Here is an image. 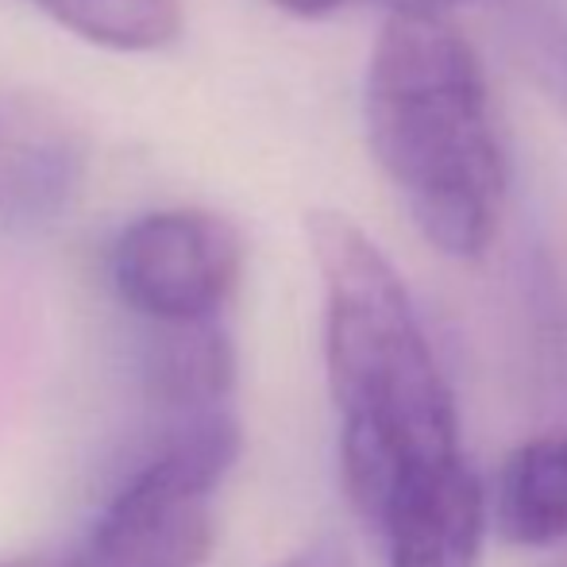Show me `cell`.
Here are the masks:
<instances>
[{
    "mask_svg": "<svg viewBox=\"0 0 567 567\" xmlns=\"http://www.w3.org/2000/svg\"><path fill=\"white\" fill-rule=\"evenodd\" d=\"M306 239L324 293V367L343 421V486L374 522L398 483L460 460L455 402L382 247L337 209L309 213Z\"/></svg>",
    "mask_w": 567,
    "mask_h": 567,
    "instance_id": "cell-1",
    "label": "cell"
},
{
    "mask_svg": "<svg viewBox=\"0 0 567 567\" xmlns=\"http://www.w3.org/2000/svg\"><path fill=\"white\" fill-rule=\"evenodd\" d=\"M363 124L421 236L449 259H478L506 217V143L475 47L436 8H390L367 62Z\"/></svg>",
    "mask_w": 567,
    "mask_h": 567,
    "instance_id": "cell-2",
    "label": "cell"
},
{
    "mask_svg": "<svg viewBox=\"0 0 567 567\" xmlns=\"http://www.w3.org/2000/svg\"><path fill=\"white\" fill-rule=\"evenodd\" d=\"M244 429L231 405L182 413L113 494L66 567H205L217 548L213 494L236 467Z\"/></svg>",
    "mask_w": 567,
    "mask_h": 567,
    "instance_id": "cell-3",
    "label": "cell"
},
{
    "mask_svg": "<svg viewBox=\"0 0 567 567\" xmlns=\"http://www.w3.org/2000/svg\"><path fill=\"white\" fill-rule=\"evenodd\" d=\"M109 275L147 324L220 317L244 275V236L209 209L143 213L116 236Z\"/></svg>",
    "mask_w": 567,
    "mask_h": 567,
    "instance_id": "cell-4",
    "label": "cell"
},
{
    "mask_svg": "<svg viewBox=\"0 0 567 567\" xmlns=\"http://www.w3.org/2000/svg\"><path fill=\"white\" fill-rule=\"evenodd\" d=\"M371 525L386 540L390 567H475L483 486L460 455L398 483Z\"/></svg>",
    "mask_w": 567,
    "mask_h": 567,
    "instance_id": "cell-5",
    "label": "cell"
},
{
    "mask_svg": "<svg viewBox=\"0 0 567 567\" xmlns=\"http://www.w3.org/2000/svg\"><path fill=\"white\" fill-rule=\"evenodd\" d=\"M143 382L171 417L231 405L236 348L220 317L151 324L143 348Z\"/></svg>",
    "mask_w": 567,
    "mask_h": 567,
    "instance_id": "cell-6",
    "label": "cell"
},
{
    "mask_svg": "<svg viewBox=\"0 0 567 567\" xmlns=\"http://www.w3.org/2000/svg\"><path fill=\"white\" fill-rule=\"evenodd\" d=\"M498 529L522 548L567 540V433L537 436L506 460L498 478Z\"/></svg>",
    "mask_w": 567,
    "mask_h": 567,
    "instance_id": "cell-7",
    "label": "cell"
},
{
    "mask_svg": "<svg viewBox=\"0 0 567 567\" xmlns=\"http://www.w3.org/2000/svg\"><path fill=\"white\" fill-rule=\"evenodd\" d=\"M62 31L120 54H151L186 31L182 0H23Z\"/></svg>",
    "mask_w": 567,
    "mask_h": 567,
    "instance_id": "cell-8",
    "label": "cell"
},
{
    "mask_svg": "<svg viewBox=\"0 0 567 567\" xmlns=\"http://www.w3.org/2000/svg\"><path fill=\"white\" fill-rule=\"evenodd\" d=\"M82 178V155L70 143H39V147L16 155L4 171L0 186V217H12L16 225H39L51 220Z\"/></svg>",
    "mask_w": 567,
    "mask_h": 567,
    "instance_id": "cell-9",
    "label": "cell"
},
{
    "mask_svg": "<svg viewBox=\"0 0 567 567\" xmlns=\"http://www.w3.org/2000/svg\"><path fill=\"white\" fill-rule=\"evenodd\" d=\"M275 8L290 16H301V20H321V16H332L348 4H359V0H270ZM386 8H436L441 12L444 4H455V0H379Z\"/></svg>",
    "mask_w": 567,
    "mask_h": 567,
    "instance_id": "cell-10",
    "label": "cell"
},
{
    "mask_svg": "<svg viewBox=\"0 0 567 567\" xmlns=\"http://www.w3.org/2000/svg\"><path fill=\"white\" fill-rule=\"evenodd\" d=\"M278 567H351L348 553H343L340 545H332V540H324V545H309L306 553L290 556L286 564Z\"/></svg>",
    "mask_w": 567,
    "mask_h": 567,
    "instance_id": "cell-11",
    "label": "cell"
},
{
    "mask_svg": "<svg viewBox=\"0 0 567 567\" xmlns=\"http://www.w3.org/2000/svg\"><path fill=\"white\" fill-rule=\"evenodd\" d=\"M0 567H66V556H16L0 560Z\"/></svg>",
    "mask_w": 567,
    "mask_h": 567,
    "instance_id": "cell-12",
    "label": "cell"
}]
</instances>
